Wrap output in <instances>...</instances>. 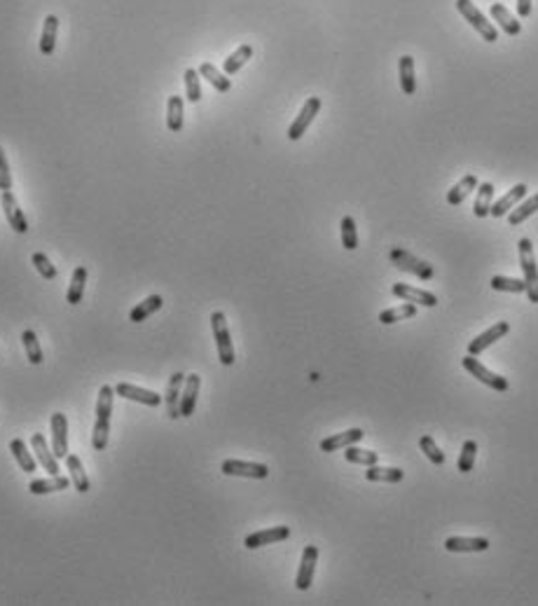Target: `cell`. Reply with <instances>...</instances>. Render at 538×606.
<instances>
[{
	"instance_id": "1",
	"label": "cell",
	"mask_w": 538,
	"mask_h": 606,
	"mask_svg": "<svg viewBox=\"0 0 538 606\" xmlns=\"http://www.w3.org/2000/svg\"><path fill=\"white\" fill-rule=\"evenodd\" d=\"M112 403H115V389H112V386H108V384H103L101 389H99L96 421H94V431H92V445H94V450H105V445H108Z\"/></svg>"
},
{
	"instance_id": "2",
	"label": "cell",
	"mask_w": 538,
	"mask_h": 606,
	"mask_svg": "<svg viewBox=\"0 0 538 606\" xmlns=\"http://www.w3.org/2000/svg\"><path fill=\"white\" fill-rule=\"evenodd\" d=\"M517 251H519V267L524 272V293H527L529 302L538 305V265H536V255H534V246H531V239H519L517 241Z\"/></svg>"
},
{
	"instance_id": "3",
	"label": "cell",
	"mask_w": 538,
	"mask_h": 606,
	"mask_svg": "<svg viewBox=\"0 0 538 606\" xmlns=\"http://www.w3.org/2000/svg\"><path fill=\"white\" fill-rule=\"evenodd\" d=\"M211 328H214V337H216V347H218V358H220L223 365H234V347H232V337H229V328H227V319H225L223 312H214L211 314Z\"/></svg>"
},
{
	"instance_id": "4",
	"label": "cell",
	"mask_w": 538,
	"mask_h": 606,
	"mask_svg": "<svg viewBox=\"0 0 538 606\" xmlns=\"http://www.w3.org/2000/svg\"><path fill=\"white\" fill-rule=\"evenodd\" d=\"M389 258H391V263L398 267L400 272H407V274L422 279V281H428V279H433L435 270L431 267L426 260H419L415 258L410 251H405V248H393L391 253H389Z\"/></svg>"
},
{
	"instance_id": "5",
	"label": "cell",
	"mask_w": 538,
	"mask_h": 606,
	"mask_svg": "<svg viewBox=\"0 0 538 606\" xmlns=\"http://www.w3.org/2000/svg\"><path fill=\"white\" fill-rule=\"evenodd\" d=\"M457 10L461 12V17H464V19L468 21L484 40H487V43H496V40H499V31L494 28V23L487 21V17L475 8L473 0H457Z\"/></svg>"
},
{
	"instance_id": "6",
	"label": "cell",
	"mask_w": 538,
	"mask_h": 606,
	"mask_svg": "<svg viewBox=\"0 0 538 606\" xmlns=\"http://www.w3.org/2000/svg\"><path fill=\"white\" fill-rule=\"evenodd\" d=\"M318 110H321V99L318 97H309L304 101L302 110H300V115L295 117V122L288 127V139L291 141H300L304 136V132L309 129V124L316 120Z\"/></svg>"
},
{
	"instance_id": "7",
	"label": "cell",
	"mask_w": 538,
	"mask_h": 606,
	"mask_svg": "<svg viewBox=\"0 0 538 606\" xmlns=\"http://www.w3.org/2000/svg\"><path fill=\"white\" fill-rule=\"evenodd\" d=\"M461 363H464V367L470 372L473 377L477 379V382L492 386L494 391H508V389H510V384H508V379H506V377H501V375H496V372L487 370V367H484V365L480 363V361L475 358V356H470V354H468L464 361H461Z\"/></svg>"
},
{
	"instance_id": "8",
	"label": "cell",
	"mask_w": 538,
	"mask_h": 606,
	"mask_svg": "<svg viewBox=\"0 0 538 606\" xmlns=\"http://www.w3.org/2000/svg\"><path fill=\"white\" fill-rule=\"evenodd\" d=\"M220 471L225 475H239V478H253V480H265L269 475V468L265 463H253V461H241V459H225Z\"/></svg>"
},
{
	"instance_id": "9",
	"label": "cell",
	"mask_w": 538,
	"mask_h": 606,
	"mask_svg": "<svg viewBox=\"0 0 538 606\" xmlns=\"http://www.w3.org/2000/svg\"><path fill=\"white\" fill-rule=\"evenodd\" d=\"M316 562H318V548L316 545H307L302 550V560H300V569L298 576H295V587L298 590H309L311 583H314V572H316Z\"/></svg>"
},
{
	"instance_id": "10",
	"label": "cell",
	"mask_w": 538,
	"mask_h": 606,
	"mask_svg": "<svg viewBox=\"0 0 538 606\" xmlns=\"http://www.w3.org/2000/svg\"><path fill=\"white\" fill-rule=\"evenodd\" d=\"M52 426V450H54L56 459H66L68 456V419L66 414L54 412L50 419Z\"/></svg>"
},
{
	"instance_id": "11",
	"label": "cell",
	"mask_w": 538,
	"mask_h": 606,
	"mask_svg": "<svg viewBox=\"0 0 538 606\" xmlns=\"http://www.w3.org/2000/svg\"><path fill=\"white\" fill-rule=\"evenodd\" d=\"M0 206H3L5 218H8L10 228L14 230L17 234H23V232L28 230V221H26V216L21 213L19 204H17L14 194H12L10 190H3V194H0Z\"/></svg>"
},
{
	"instance_id": "12",
	"label": "cell",
	"mask_w": 538,
	"mask_h": 606,
	"mask_svg": "<svg viewBox=\"0 0 538 606\" xmlns=\"http://www.w3.org/2000/svg\"><path fill=\"white\" fill-rule=\"evenodd\" d=\"M115 396H122L127 398V401H134V403H143V405L147 407H157L159 403H162V396L155 394V391L150 389H141V386H134L129 382H120L115 386Z\"/></svg>"
},
{
	"instance_id": "13",
	"label": "cell",
	"mask_w": 538,
	"mask_h": 606,
	"mask_svg": "<svg viewBox=\"0 0 538 606\" xmlns=\"http://www.w3.org/2000/svg\"><path fill=\"white\" fill-rule=\"evenodd\" d=\"M508 330H510V323H508V321H499V323L492 325L489 330L480 332V335H477L475 340L468 344V354L470 356H480L484 349L492 347L496 340H501L504 335H508Z\"/></svg>"
},
{
	"instance_id": "14",
	"label": "cell",
	"mask_w": 538,
	"mask_h": 606,
	"mask_svg": "<svg viewBox=\"0 0 538 606\" xmlns=\"http://www.w3.org/2000/svg\"><path fill=\"white\" fill-rule=\"evenodd\" d=\"M288 536H291V529L288 527H269V529H262V532H256L251 534V536H246L244 545L248 550H256V548H262V545H271V543H279V541H286Z\"/></svg>"
},
{
	"instance_id": "15",
	"label": "cell",
	"mask_w": 538,
	"mask_h": 606,
	"mask_svg": "<svg viewBox=\"0 0 538 606\" xmlns=\"http://www.w3.org/2000/svg\"><path fill=\"white\" fill-rule=\"evenodd\" d=\"M393 295L400 300L415 302V305H424V307L437 305V298L433 293H428V290H424V288H415V286H410V283H393Z\"/></svg>"
},
{
	"instance_id": "16",
	"label": "cell",
	"mask_w": 538,
	"mask_h": 606,
	"mask_svg": "<svg viewBox=\"0 0 538 606\" xmlns=\"http://www.w3.org/2000/svg\"><path fill=\"white\" fill-rule=\"evenodd\" d=\"M183 384H185V375L183 372H174L167 384V396H164V403H167V412L171 419L180 417V394H183Z\"/></svg>"
},
{
	"instance_id": "17",
	"label": "cell",
	"mask_w": 538,
	"mask_h": 606,
	"mask_svg": "<svg viewBox=\"0 0 538 606\" xmlns=\"http://www.w3.org/2000/svg\"><path fill=\"white\" fill-rule=\"evenodd\" d=\"M31 445H33V452H35V456H38V461L43 463L45 471L50 473V475H59L56 454H54V450H50V445H47L43 433H33Z\"/></svg>"
},
{
	"instance_id": "18",
	"label": "cell",
	"mask_w": 538,
	"mask_h": 606,
	"mask_svg": "<svg viewBox=\"0 0 538 606\" xmlns=\"http://www.w3.org/2000/svg\"><path fill=\"white\" fill-rule=\"evenodd\" d=\"M199 386H202V377L194 372V375H185V384H183V394H180V417H190L197 407V394Z\"/></svg>"
},
{
	"instance_id": "19",
	"label": "cell",
	"mask_w": 538,
	"mask_h": 606,
	"mask_svg": "<svg viewBox=\"0 0 538 606\" xmlns=\"http://www.w3.org/2000/svg\"><path fill=\"white\" fill-rule=\"evenodd\" d=\"M524 194H527V185H524V183H517V185L513 188V190H508V192L499 201H496V204H492V209H489V216L504 218L506 213L513 211V206L519 204V201L524 199Z\"/></svg>"
},
{
	"instance_id": "20",
	"label": "cell",
	"mask_w": 538,
	"mask_h": 606,
	"mask_svg": "<svg viewBox=\"0 0 538 606\" xmlns=\"http://www.w3.org/2000/svg\"><path fill=\"white\" fill-rule=\"evenodd\" d=\"M365 433L360 429H349L342 433H335V436H328L321 441V452H337V450H344L349 445H356L358 441H363Z\"/></svg>"
},
{
	"instance_id": "21",
	"label": "cell",
	"mask_w": 538,
	"mask_h": 606,
	"mask_svg": "<svg viewBox=\"0 0 538 606\" xmlns=\"http://www.w3.org/2000/svg\"><path fill=\"white\" fill-rule=\"evenodd\" d=\"M445 550L447 552H484L489 550V541L482 536H473V538L449 536L445 541Z\"/></svg>"
},
{
	"instance_id": "22",
	"label": "cell",
	"mask_w": 538,
	"mask_h": 606,
	"mask_svg": "<svg viewBox=\"0 0 538 606\" xmlns=\"http://www.w3.org/2000/svg\"><path fill=\"white\" fill-rule=\"evenodd\" d=\"M489 14H492V19L499 23L501 31H504V33H508V35H519V33H522V23H519L515 17H513L510 12H508L506 5L494 3L492 10H489Z\"/></svg>"
},
{
	"instance_id": "23",
	"label": "cell",
	"mask_w": 538,
	"mask_h": 606,
	"mask_svg": "<svg viewBox=\"0 0 538 606\" xmlns=\"http://www.w3.org/2000/svg\"><path fill=\"white\" fill-rule=\"evenodd\" d=\"M162 305H164L162 295H150V298H145L143 302H138V305H136L132 312H129V321H132V323H141V321L150 319L152 314H157L159 309H162Z\"/></svg>"
},
{
	"instance_id": "24",
	"label": "cell",
	"mask_w": 538,
	"mask_h": 606,
	"mask_svg": "<svg viewBox=\"0 0 538 606\" xmlns=\"http://www.w3.org/2000/svg\"><path fill=\"white\" fill-rule=\"evenodd\" d=\"M398 73H400V89H403L407 97H412V94L417 92V77H415V59L410 54L400 57Z\"/></svg>"
},
{
	"instance_id": "25",
	"label": "cell",
	"mask_w": 538,
	"mask_h": 606,
	"mask_svg": "<svg viewBox=\"0 0 538 606\" xmlns=\"http://www.w3.org/2000/svg\"><path fill=\"white\" fill-rule=\"evenodd\" d=\"M365 478L370 480V483H400V480L405 478V471L403 468H391V466H368V471H365Z\"/></svg>"
},
{
	"instance_id": "26",
	"label": "cell",
	"mask_w": 538,
	"mask_h": 606,
	"mask_svg": "<svg viewBox=\"0 0 538 606\" xmlns=\"http://www.w3.org/2000/svg\"><path fill=\"white\" fill-rule=\"evenodd\" d=\"M70 480L63 478V475H50L47 480H33L31 485H28V492L31 494H52V492H61V489H68Z\"/></svg>"
},
{
	"instance_id": "27",
	"label": "cell",
	"mask_w": 538,
	"mask_h": 606,
	"mask_svg": "<svg viewBox=\"0 0 538 606\" xmlns=\"http://www.w3.org/2000/svg\"><path fill=\"white\" fill-rule=\"evenodd\" d=\"M56 31H59V19L54 14H47L45 17V26H43V35H40V52H43L45 57L54 54Z\"/></svg>"
},
{
	"instance_id": "28",
	"label": "cell",
	"mask_w": 538,
	"mask_h": 606,
	"mask_svg": "<svg viewBox=\"0 0 538 606\" xmlns=\"http://www.w3.org/2000/svg\"><path fill=\"white\" fill-rule=\"evenodd\" d=\"M66 466H68V473H70V483H73L75 489H78L80 494L90 492V478H87L85 468H82V461L78 459V456L68 454L66 456Z\"/></svg>"
},
{
	"instance_id": "29",
	"label": "cell",
	"mask_w": 538,
	"mask_h": 606,
	"mask_svg": "<svg viewBox=\"0 0 538 606\" xmlns=\"http://www.w3.org/2000/svg\"><path fill=\"white\" fill-rule=\"evenodd\" d=\"M477 188V178L473 176V174H468V176H464L461 178V181L457 183V185H454L452 190H449L447 192V201H449V206H459L461 201H464L466 197H468V194L473 192V190Z\"/></svg>"
},
{
	"instance_id": "30",
	"label": "cell",
	"mask_w": 538,
	"mask_h": 606,
	"mask_svg": "<svg viewBox=\"0 0 538 606\" xmlns=\"http://www.w3.org/2000/svg\"><path fill=\"white\" fill-rule=\"evenodd\" d=\"M10 452L17 459V463H19V468L23 473H33L35 471V456L28 452L26 443H23L21 438H14V441L10 443Z\"/></svg>"
},
{
	"instance_id": "31",
	"label": "cell",
	"mask_w": 538,
	"mask_h": 606,
	"mask_svg": "<svg viewBox=\"0 0 538 606\" xmlns=\"http://www.w3.org/2000/svg\"><path fill=\"white\" fill-rule=\"evenodd\" d=\"M85 283H87V267H75L73 276H70V286L66 298L70 305H80L82 295H85Z\"/></svg>"
},
{
	"instance_id": "32",
	"label": "cell",
	"mask_w": 538,
	"mask_h": 606,
	"mask_svg": "<svg viewBox=\"0 0 538 606\" xmlns=\"http://www.w3.org/2000/svg\"><path fill=\"white\" fill-rule=\"evenodd\" d=\"M412 316H417V305L415 302H405V305H400V307L384 309V312L380 314V321L384 325H391V323H398V321H405Z\"/></svg>"
},
{
	"instance_id": "33",
	"label": "cell",
	"mask_w": 538,
	"mask_h": 606,
	"mask_svg": "<svg viewBox=\"0 0 538 606\" xmlns=\"http://www.w3.org/2000/svg\"><path fill=\"white\" fill-rule=\"evenodd\" d=\"M536 211H538V194H531L527 201L517 204V209H513L510 213H508V223H510L513 228H517V225H522L527 218L534 216Z\"/></svg>"
},
{
	"instance_id": "34",
	"label": "cell",
	"mask_w": 538,
	"mask_h": 606,
	"mask_svg": "<svg viewBox=\"0 0 538 606\" xmlns=\"http://www.w3.org/2000/svg\"><path fill=\"white\" fill-rule=\"evenodd\" d=\"M251 57H253V47H251V45H241L239 50L232 52V54L225 59V63H223L225 75H234V73H239L241 66H244V63H246Z\"/></svg>"
},
{
	"instance_id": "35",
	"label": "cell",
	"mask_w": 538,
	"mask_h": 606,
	"mask_svg": "<svg viewBox=\"0 0 538 606\" xmlns=\"http://www.w3.org/2000/svg\"><path fill=\"white\" fill-rule=\"evenodd\" d=\"M492 199H494V185L492 183H482V185L477 188V199H475V206H473V213H475L477 218H487L489 209H492Z\"/></svg>"
},
{
	"instance_id": "36",
	"label": "cell",
	"mask_w": 538,
	"mask_h": 606,
	"mask_svg": "<svg viewBox=\"0 0 538 606\" xmlns=\"http://www.w3.org/2000/svg\"><path fill=\"white\" fill-rule=\"evenodd\" d=\"M199 75L206 77V80H209L211 85L218 89V92H229V87H232L229 77L225 75V73H220V70H218L214 63H202V66H199Z\"/></svg>"
},
{
	"instance_id": "37",
	"label": "cell",
	"mask_w": 538,
	"mask_h": 606,
	"mask_svg": "<svg viewBox=\"0 0 538 606\" xmlns=\"http://www.w3.org/2000/svg\"><path fill=\"white\" fill-rule=\"evenodd\" d=\"M344 459L349 463H358V466H375L380 456L372 450H360L356 445H349V447H344Z\"/></svg>"
},
{
	"instance_id": "38",
	"label": "cell",
	"mask_w": 538,
	"mask_h": 606,
	"mask_svg": "<svg viewBox=\"0 0 538 606\" xmlns=\"http://www.w3.org/2000/svg\"><path fill=\"white\" fill-rule=\"evenodd\" d=\"M167 127L171 129V132H180L183 129V99L180 97H169Z\"/></svg>"
},
{
	"instance_id": "39",
	"label": "cell",
	"mask_w": 538,
	"mask_h": 606,
	"mask_svg": "<svg viewBox=\"0 0 538 606\" xmlns=\"http://www.w3.org/2000/svg\"><path fill=\"white\" fill-rule=\"evenodd\" d=\"M21 342H23V349H26L28 361H31L33 365L43 363V349H40V342H38V337H35V332L33 330H23Z\"/></svg>"
},
{
	"instance_id": "40",
	"label": "cell",
	"mask_w": 538,
	"mask_h": 606,
	"mask_svg": "<svg viewBox=\"0 0 538 606\" xmlns=\"http://www.w3.org/2000/svg\"><path fill=\"white\" fill-rule=\"evenodd\" d=\"M342 246L346 251H356L358 248V232H356V221L351 216L342 218Z\"/></svg>"
},
{
	"instance_id": "41",
	"label": "cell",
	"mask_w": 538,
	"mask_h": 606,
	"mask_svg": "<svg viewBox=\"0 0 538 606\" xmlns=\"http://www.w3.org/2000/svg\"><path fill=\"white\" fill-rule=\"evenodd\" d=\"M185 94H187V101H192V103H199L202 101V82H199V70L194 68H187L185 70Z\"/></svg>"
},
{
	"instance_id": "42",
	"label": "cell",
	"mask_w": 538,
	"mask_h": 606,
	"mask_svg": "<svg viewBox=\"0 0 538 606\" xmlns=\"http://www.w3.org/2000/svg\"><path fill=\"white\" fill-rule=\"evenodd\" d=\"M475 456H477V443L475 441H466L461 445V454H459V471L461 473H470L473 466H475Z\"/></svg>"
},
{
	"instance_id": "43",
	"label": "cell",
	"mask_w": 538,
	"mask_h": 606,
	"mask_svg": "<svg viewBox=\"0 0 538 606\" xmlns=\"http://www.w3.org/2000/svg\"><path fill=\"white\" fill-rule=\"evenodd\" d=\"M489 286L501 293H524V279H513V276H492Z\"/></svg>"
},
{
	"instance_id": "44",
	"label": "cell",
	"mask_w": 538,
	"mask_h": 606,
	"mask_svg": "<svg viewBox=\"0 0 538 606\" xmlns=\"http://www.w3.org/2000/svg\"><path fill=\"white\" fill-rule=\"evenodd\" d=\"M419 447H422V452L426 454V459L431 463H435V466H442V463H445V452H442V450L437 447L435 441L431 436H422V441H419Z\"/></svg>"
},
{
	"instance_id": "45",
	"label": "cell",
	"mask_w": 538,
	"mask_h": 606,
	"mask_svg": "<svg viewBox=\"0 0 538 606\" xmlns=\"http://www.w3.org/2000/svg\"><path fill=\"white\" fill-rule=\"evenodd\" d=\"M33 265L35 270H38V274L47 279V281H52V279L56 276V267L50 263V258H47L45 253H33Z\"/></svg>"
},
{
	"instance_id": "46",
	"label": "cell",
	"mask_w": 538,
	"mask_h": 606,
	"mask_svg": "<svg viewBox=\"0 0 538 606\" xmlns=\"http://www.w3.org/2000/svg\"><path fill=\"white\" fill-rule=\"evenodd\" d=\"M0 190H12V171L8 166L5 150L0 148Z\"/></svg>"
},
{
	"instance_id": "47",
	"label": "cell",
	"mask_w": 538,
	"mask_h": 606,
	"mask_svg": "<svg viewBox=\"0 0 538 606\" xmlns=\"http://www.w3.org/2000/svg\"><path fill=\"white\" fill-rule=\"evenodd\" d=\"M517 14L527 19L531 14V0H517Z\"/></svg>"
}]
</instances>
